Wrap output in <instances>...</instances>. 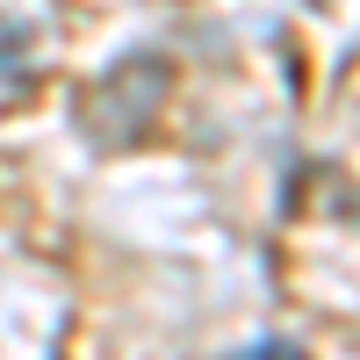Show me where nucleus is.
I'll return each mask as SVG.
<instances>
[{
    "mask_svg": "<svg viewBox=\"0 0 360 360\" xmlns=\"http://www.w3.org/2000/svg\"><path fill=\"white\" fill-rule=\"evenodd\" d=\"M166 86H173V65L159 51H137V58H115V65L86 86V101H79V130L94 137V144H130L152 130V115L166 101Z\"/></svg>",
    "mask_w": 360,
    "mask_h": 360,
    "instance_id": "obj_1",
    "label": "nucleus"
},
{
    "mask_svg": "<svg viewBox=\"0 0 360 360\" xmlns=\"http://www.w3.org/2000/svg\"><path fill=\"white\" fill-rule=\"evenodd\" d=\"M0 79H22V29L0 22Z\"/></svg>",
    "mask_w": 360,
    "mask_h": 360,
    "instance_id": "obj_2",
    "label": "nucleus"
}]
</instances>
